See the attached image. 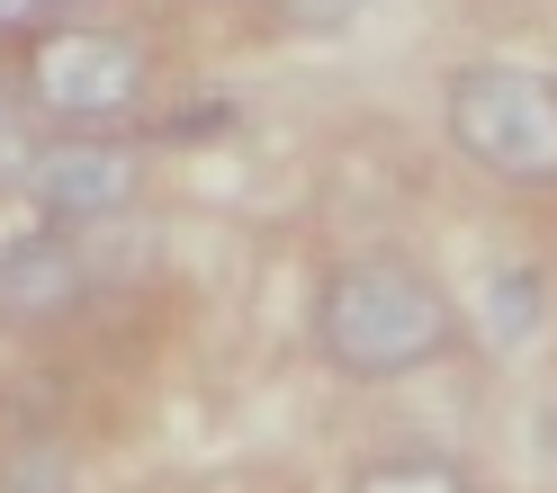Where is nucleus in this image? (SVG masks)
<instances>
[{"instance_id":"1","label":"nucleus","mask_w":557,"mask_h":493,"mask_svg":"<svg viewBox=\"0 0 557 493\" xmlns=\"http://www.w3.org/2000/svg\"><path fill=\"white\" fill-rule=\"evenodd\" d=\"M449 332H459V314H449V296L413 261H342L324 278V296H315L324 359L342 377H369V385L432 368L449 350Z\"/></svg>"},{"instance_id":"2","label":"nucleus","mask_w":557,"mask_h":493,"mask_svg":"<svg viewBox=\"0 0 557 493\" xmlns=\"http://www.w3.org/2000/svg\"><path fill=\"white\" fill-rule=\"evenodd\" d=\"M449 135L504 189H557V81L521 63H468L449 81Z\"/></svg>"},{"instance_id":"3","label":"nucleus","mask_w":557,"mask_h":493,"mask_svg":"<svg viewBox=\"0 0 557 493\" xmlns=\"http://www.w3.org/2000/svg\"><path fill=\"white\" fill-rule=\"evenodd\" d=\"M27 99L63 126H109L145 99V54L117 27H54L27 54Z\"/></svg>"},{"instance_id":"4","label":"nucleus","mask_w":557,"mask_h":493,"mask_svg":"<svg viewBox=\"0 0 557 493\" xmlns=\"http://www.w3.org/2000/svg\"><path fill=\"white\" fill-rule=\"evenodd\" d=\"M27 198L54 225H109L145 198V153L135 144H46L27 162Z\"/></svg>"},{"instance_id":"5","label":"nucleus","mask_w":557,"mask_h":493,"mask_svg":"<svg viewBox=\"0 0 557 493\" xmlns=\"http://www.w3.org/2000/svg\"><path fill=\"white\" fill-rule=\"evenodd\" d=\"M82 296H90V261L63 233H27L0 252V324H18V332L63 324V314H82Z\"/></svg>"},{"instance_id":"6","label":"nucleus","mask_w":557,"mask_h":493,"mask_svg":"<svg viewBox=\"0 0 557 493\" xmlns=\"http://www.w3.org/2000/svg\"><path fill=\"white\" fill-rule=\"evenodd\" d=\"M540 314H548V288H540V269H495V288H485V324H495V341H521V332H540Z\"/></svg>"},{"instance_id":"7","label":"nucleus","mask_w":557,"mask_h":493,"mask_svg":"<svg viewBox=\"0 0 557 493\" xmlns=\"http://www.w3.org/2000/svg\"><path fill=\"white\" fill-rule=\"evenodd\" d=\"M351 493H468L449 467H432V457H387V467H369Z\"/></svg>"},{"instance_id":"8","label":"nucleus","mask_w":557,"mask_h":493,"mask_svg":"<svg viewBox=\"0 0 557 493\" xmlns=\"http://www.w3.org/2000/svg\"><path fill=\"white\" fill-rule=\"evenodd\" d=\"M369 10V0H278V18L288 27H315V37H333V27H351Z\"/></svg>"},{"instance_id":"9","label":"nucleus","mask_w":557,"mask_h":493,"mask_svg":"<svg viewBox=\"0 0 557 493\" xmlns=\"http://www.w3.org/2000/svg\"><path fill=\"white\" fill-rule=\"evenodd\" d=\"M27 126H18V109H10V90H0V180H27Z\"/></svg>"},{"instance_id":"10","label":"nucleus","mask_w":557,"mask_h":493,"mask_svg":"<svg viewBox=\"0 0 557 493\" xmlns=\"http://www.w3.org/2000/svg\"><path fill=\"white\" fill-rule=\"evenodd\" d=\"M46 10H54V0H0V27H37Z\"/></svg>"}]
</instances>
